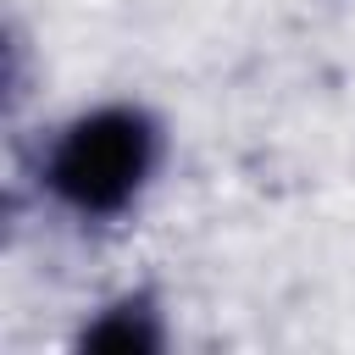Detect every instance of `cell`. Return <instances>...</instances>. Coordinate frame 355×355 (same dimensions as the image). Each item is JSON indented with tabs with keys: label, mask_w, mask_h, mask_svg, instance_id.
I'll use <instances>...</instances> for the list:
<instances>
[{
	"label": "cell",
	"mask_w": 355,
	"mask_h": 355,
	"mask_svg": "<svg viewBox=\"0 0 355 355\" xmlns=\"http://www.w3.org/2000/svg\"><path fill=\"white\" fill-rule=\"evenodd\" d=\"M166 155H172L166 116L139 94H105L55 116L39 133L28 178L55 222L78 233H111L150 205Z\"/></svg>",
	"instance_id": "1"
},
{
	"label": "cell",
	"mask_w": 355,
	"mask_h": 355,
	"mask_svg": "<svg viewBox=\"0 0 355 355\" xmlns=\"http://www.w3.org/2000/svg\"><path fill=\"white\" fill-rule=\"evenodd\" d=\"M72 349H94V355H161L172 349V311L150 283H128L111 288L105 300H94L78 316Z\"/></svg>",
	"instance_id": "2"
}]
</instances>
